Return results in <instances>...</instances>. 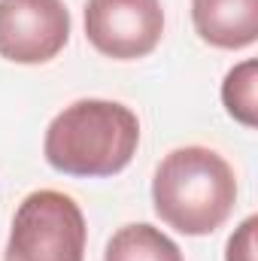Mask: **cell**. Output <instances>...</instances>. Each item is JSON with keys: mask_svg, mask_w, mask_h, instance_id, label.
<instances>
[{"mask_svg": "<svg viewBox=\"0 0 258 261\" xmlns=\"http://www.w3.org/2000/svg\"><path fill=\"white\" fill-rule=\"evenodd\" d=\"M140 146V122L125 103L76 100L61 110L46 130V161L79 179L116 176L131 164Z\"/></svg>", "mask_w": 258, "mask_h": 261, "instance_id": "obj_1", "label": "cell"}, {"mask_svg": "<svg viewBox=\"0 0 258 261\" xmlns=\"http://www.w3.org/2000/svg\"><path fill=\"white\" fill-rule=\"evenodd\" d=\"M152 203L164 225L186 237H207L222 228L237 203V179L231 164L207 149H173L155 170Z\"/></svg>", "mask_w": 258, "mask_h": 261, "instance_id": "obj_2", "label": "cell"}, {"mask_svg": "<svg viewBox=\"0 0 258 261\" xmlns=\"http://www.w3.org/2000/svg\"><path fill=\"white\" fill-rule=\"evenodd\" d=\"M6 261H85V216L64 192H34L12 219Z\"/></svg>", "mask_w": 258, "mask_h": 261, "instance_id": "obj_3", "label": "cell"}, {"mask_svg": "<svg viewBox=\"0 0 258 261\" xmlns=\"http://www.w3.org/2000/svg\"><path fill=\"white\" fill-rule=\"evenodd\" d=\"M164 34L161 0H88L85 3V37L88 43L113 58L137 61L155 52Z\"/></svg>", "mask_w": 258, "mask_h": 261, "instance_id": "obj_4", "label": "cell"}, {"mask_svg": "<svg viewBox=\"0 0 258 261\" xmlns=\"http://www.w3.org/2000/svg\"><path fill=\"white\" fill-rule=\"evenodd\" d=\"M70 40V12L61 0H0V58L46 64Z\"/></svg>", "mask_w": 258, "mask_h": 261, "instance_id": "obj_5", "label": "cell"}, {"mask_svg": "<svg viewBox=\"0 0 258 261\" xmlns=\"http://www.w3.org/2000/svg\"><path fill=\"white\" fill-rule=\"evenodd\" d=\"M192 21L203 43L246 49L258 40V0H192Z\"/></svg>", "mask_w": 258, "mask_h": 261, "instance_id": "obj_6", "label": "cell"}, {"mask_svg": "<svg viewBox=\"0 0 258 261\" xmlns=\"http://www.w3.org/2000/svg\"><path fill=\"white\" fill-rule=\"evenodd\" d=\"M104 261H183L179 246L155 225H125L107 243Z\"/></svg>", "mask_w": 258, "mask_h": 261, "instance_id": "obj_7", "label": "cell"}, {"mask_svg": "<svg viewBox=\"0 0 258 261\" xmlns=\"http://www.w3.org/2000/svg\"><path fill=\"white\" fill-rule=\"evenodd\" d=\"M255 88H258V64L255 61H243L237 64L222 85V103L231 113V119H237L246 128H255Z\"/></svg>", "mask_w": 258, "mask_h": 261, "instance_id": "obj_8", "label": "cell"}, {"mask_svg": "<svg viewBox=\"0 0 258 261\" xmlns=\"http://www.w3.org/2000/svg\"><path fill=\"white\" fill-rule=\"evenodd\" d=\"M255 228H258V219L249 216L237 234H231L228 240V258L225 261H255Z\"/></svg>", "mask_w": 258, "mask_h": 261, "instance_id": "obj_9", "label": "cell"}]
</instances>
